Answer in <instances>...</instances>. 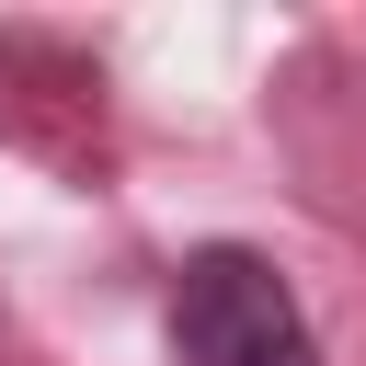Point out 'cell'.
Wrapping results in <instances>:
<instances>
[{
    "label": "cell",
    "instance_id": "obj_1",
    "mask_svg": "<svg viewBox=\"0 0 366 366\" xmlns=\"http://www.w3.org/2000/svg\"><path fill=\"white\" fill-rule=\"evenodd\" d=\"M160 332H172V366H332L286 263L252 252V240H194L172 263Z\"/></svg>",
    "mask_w": 366,
    "mask_h": 366
}]
</instances>
